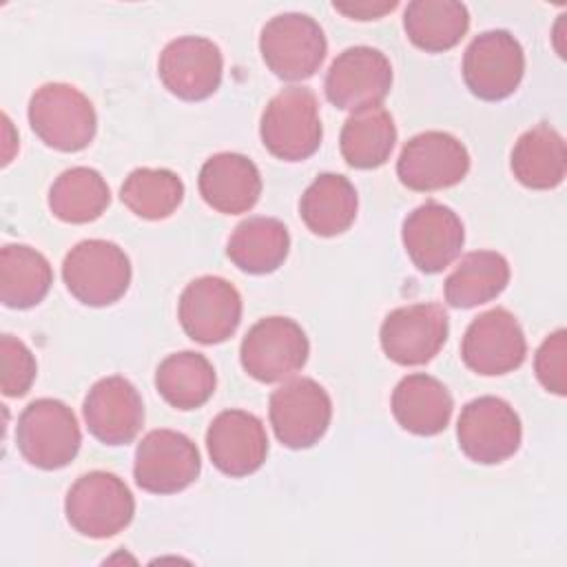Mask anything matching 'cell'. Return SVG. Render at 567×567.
Returning <instances> with one entry per match:
<instances>
[{"label":"cell","instance_id":"obj_1","mask_svg":"<svg viewBox=\"0 0 567 567\" xmlns=\"http://www.w3.org/2000/svg\"><path fill=\"white\" fill-rule=\"evenodd\" d=\"M29 124L47 146L75 153L93 142L97 117L82 91L64 82H49L29 100Z\"/></svg>","mask_w":567,"mask_h":567},{"label":"cell","instance_id":"obj_2","mask_svg":"<svg viewBox=\"0 0 567 567\" xmlns=\"http://www.w3.org/2000/svg\"><path fill=\"white\" fill-rule=\"evenodd\" d=\"M259 135L264 146L284 162H301L321 144V117L315 93L306 86L279 91L264 109Z\"/></svg>","mask_w":567,"mask_h":567},{"label":"cell","instance_id":"obj_3","mask_svg":"<svg viewBox=\"0 0 567 567\" xmlns=\"http://www.w3.org/2000/svg\"><path fill=\"white\" fill-rule=\"evenodd\" d=\"M18 450L40 470L66 467L80 452L82 434L73 410L58 399L31 401L16 427Z\"/></svg>","mask_w":567,"mask_h":567},{"label":"cell","instance_id":"obj_4","mask_svg":"<svg viewBox=\"0 0 567 567\" xmlns=\"http://www.w3.org/2000/svg\"><path fill=\"white\" fill-rule=\"evenodd\" d=\"M62 279L80 303L93 308L111 306L131 286V261L113 241L84 239L66 252Z\"/></svg>","mask_w":567,"mask_h":567},{"label":"cell","instance_id":"obj_5","mask_svg":"<svg viewBox=\"0 0 567 567\" xmlns=\"http://www.w3.org/2000/svg\"><path fill=\"white\" fill-rule=\"evenodd\" d=\"M64 512L78 534L111 538L133 520L135 498L120 476L95 470L71 485Z\"/></svg>","mask_w":567,"mask_h":567},{"label":"cell","instance_id":"obj_6","mask_svg":"<svg viewBox=\"0 0 567 567\" xmlns=\"http://www.w3.org/2000/svg\"><path fill=\"white\" fill-rule=\"evenodd\" d=\"M259 51L277 78L301 82L319 71L328 42L315 18L306 13H279L264 24Z\"/></svg>","mask_w":567,"mask_h":567},{"label":"cell","instance_id":"obj_7","mask_svg":"<svg viewBox=\"0 0 567 567\" xmlns=\"http://www.w3.org/2000/svg\"><path fill=\"white\" fill-rule=\"evenodd\" d=\"M308 337L295 319L266 317L246 332L239 359L252 379L277 383L299 372L308 361Z\"/></svg>","mask_w":567,"mask_h":567},{"label":"cell","instance_id":"obj_8","mask_svg":"<svg viewBox=\"0 0 567 567\" xmlns=\"http://www.w3.org/2000/svg\"><path fill=\"white\" fill-rule=\"evenodd\" d=\"M268 416L279 443L290 450H306L328 432L332 401L315 379L297 377L270 394Z\"/></svg>","mask_w":567,"mask_h":567},{"label":"cell","instance_id":"obj_9","mask_svg":"<svg viewBox=\"0 0 567 567\" xmlns=\"http://www.w3.org/2000/svg\"><path fill=\"white\" fill-rule=\"evenodd\" d=\"M456 439L461 452L481 465H496L520 447L523 427L514 408L498 396L470 401L458 416Z\"/></svg>","mask_w":567,"mask_h":567},{"label":"cell","instance_id":"obj_10","mask_svg":"<svg viewBox=\"0 0 567 567\" xmlns=\"http://www.w3.org/2000/svg\"><path fill=\"white\" fill-rule=\"evenodd\" d=\"M326 97L341 111L377 109L392 89V66L385 53L372 47L341 51L326 73Z\"/></svg>","mask_w":567,"mask_h":567},{"label":"cell","instance_id":"obj_11","mask_svg":"<svg viewBox=\"0 0 567 567\" xmlns=\"http://www.w3.org/2000/svg\"><path fill=\"white\" fill-rule=\"evenodd\" d=\"M525 73L520 42L503 29L476 35L463 55V80L467 89L487 102L509 97Z\"/></svg>","mask_w":567,"mask_h":567},{"label":"cell","instance_id":"obj_12","mask_svg":"<svg viewBox=\"0 0 567 567\" xmlns=\"http://www.w3.org/2000/svg\"><path fill=\"white\" fill-rule=\"evenodd\" d=\"M199 470L197 445L175 430H153L135 450V483L151 494H177L195 483Z\"/></svg>","mask_w":567,"mask_h":567},{"label":"cell","instance_id":"obj_13","mask_svg":"<svg viewBox=\"0 0 567 567\" xmlns=\"http://www.w3.org/2000/svg\"><path fill=\"white\" fill-rule=\"evenodd\" d=\"M177 317L193 341L204 346L221 343L235 334L241 321V297L221 277H197L184 288Z\"/></svg>","mask_w":567,"mask_h":567},{"label":"cell","instance_id":"obj_14","mask_svg":"<svg viewBox=\"0 0 567 567\" xmlns=\"http://www.w3.org/2000/svg\"><path fill=\"white\" fill-rule=\"evenodd\" d=\"M470 171L467 148L450 133L425 131L403 146L396 175L403 186L430 193L458 184Z\"/></svg>","mask_w":567,"mask_h":567},{"label":"cell","instance_id":"obj_15","mask_svg":"<svg viewBox=\"0 0 567 567\" xmlns=\"http://www.w3.org/2000/svg\"><path fill=\"white\" fill-rule=\"evenodd\" d=\"M447 312L439 303H412L392 310L381 323V348L399 365H423L445 346Z\"/></svg>","mask_w":567,"mask_h":567},{"label":"cell","instance_id":"obj_16","mask_svg":"<svg viewBox=\"0 0 567 567\" xmlns=\"http://www.w3.org/2000/svg\"><path fill=\"white\" fill-rule=\"evenodd\" d=\"M527 341L516 317L505 308L478 315L465 330L461 357L465 365L483 377L507 374L523 365Z\"/></svg>","mask_w":567,"mask_h":567},{"label":"cell","instance_id":"obj_17","mask_svg":"<svg viewBox=\"0 0 567 567\" xmlns=\"http://www.w3.org/2000/svg\"><path fill=\"white\" fill-rule=\"evenodd\" d=\"M162 84L186 102L210 97L221 84L219 47L202 35H184L164 47L157 62Z\"/></svg>","mask_w":567,"mask_h":567},{"label":"cell","instance_id":"obj_18","mask_svg":"<svg viewBox=\"0 0 567 567\" xmlns=\"http://www.w3.org/2000/svg\"><path fill=\"white\" fill-rule=\"evenodd\" d=\"M403 246L412 264L427 275L447 268L463 248L465 230L461 217L439 202H425L403 221Z\"/></svg>","mask_w":567,"mask_h":567},{"label":"cell","instance_id":"obj_19","mask_svg":"<svg viewBox=\"0 0 567 567\" xmlns=\"http://www.w3.org/2000/svg\"><path fill=\"white\" fill-rule=\"evenodd\" d=\"M206 447L213 465L233 478L257 472L268 454L264 423L246 410L219 412L206 432Z\"/></svg>","mask_w":567,"mask_h":567},{"label":"cell","instance_id":"obj_20","mask_svg":"<svg viewBox=\"0 0 567 567\" xmlns=\"http://www.w3.org/2000/svg\"><path fill=\"white\" fill-rule=\"evenodd\" d=\"M89 432L104 445L131 443L144 423V403L124 377H104L91 385L84 405Z\"/></svg>","mask_w":567,"mask_h":567},{"label":"cell","instance_id":"obj_21","mask_svg":"<svg viewBox=\"0 0 567 567\" xmlns=\"http://www.w3.org/2000/svg\"><path fill=\"white\" fill-rule=\"evenodd\" d=\"M197 186L210 208L224 215H239L257 204L261 175L246 155L217 153L204 162Z\"/></svg>","mask_w":567,"mask_h":567},{"label":"cell","instance_id":"obj_22","mask_svg":"<svg viewBox=\"0 0 567 567\" xmlns=\"http://www.w3.org/2000/svg\"><path fill=\"white\" fill-rule=\"evenodd\" d=\"M452 410V394L430 374H408L392 392V414L396 423L416 436H434L443 432Z\"/></svg>","mask_w":567,"mask_h":567},{"label":"cell","instance_id":"obj_23","mask_svg":"<svg viewBox=\"0 0 567 567\" xmlns=\"http://www.w3.org/2000/svg\"><path fill=\"white\" fill-rule=\"evenodd\" d=\"M514 177L534 190H549L563 184L567 173V148L563 135L549 124L525 131L512 148Z\"/></svg>","mask_w":567,"mask_h":567},{"label":"cell","instance_id":"obj_24","mask_svg":"<svg viewBox=\"0 0 567 567\" xmlns=\"http://www.w3.org/2000/svg\"><path fill=\"white\" fill-rule=\"evenodd\" d=\"M359 197L352 182L337 173H321L301 195L299 215L319 237L346 233L357 219Z\"/></svg>","mask_w":567,"mask_h":567},{"label":"cell","instance_id":"obj_25","mask_svg":"<svg viewBox=\"0 0 567 567\" xmlns=\"http://www.w3.org/2000/svg\"><path fill=\"white\" fill-rule=\"evenodd\" d=\"M290 250V235L275 217H248L230 235L226 255L244 272L266 275L277 270Z\"/></svg>","mask_w":567,"mask_h":567},{"label":"cell","instance_id":"obj_26","mask_svg":"<svg viewBox=\"0 0 567 567\" xmlns=\"http://www.w3.org/2000/svg\"><path fill=\"white\" fill-rule=\"evenodd\" d=\"M403 27L410 42L427 53L456 47L470 29V13L454 0H414L405 7Z\"/></svg>","mask_w":567,"mask_h":567},{"label":"cell","instance_id":"obj_27","mask_svg":"<svg viewBox=\"0 0 567 567\" xmlns=\"http://www.w3.org/2000/svg\"><path fill=\"white\" fill-rule=\"evenodd\" d=\"M53 284L51 264L24 244H7L0 252V301L7 308L38 306Z\"/></svg>","mask_w":567,"mask_h":567},{"label":"cell","instance_id":"obj_28","mask_svg":"<svg viewBox=\"0 0 567 567\" xmlns=\"http://www.w3.org/2000/svg\"><path fill=\"white\" fill-rule=\"evenodd\" d=\"M507 284V259L494 250H474L445 279V301L454 308H476L496 299Z\"/></svg>","mask_w":567,"mask_h":567},{"label":"cell","instance_id":"obj_29","mask_svg":"<svg viewBox=\"0 0 567 567\" xmlns=\"http://www.w3.org/2000/svg\"><path fill=\"white\" fill-rule=\"evenodd\" d=\"M217 377L213 363L193 350L168 354L155 370V388L162 399L177 410H197L215 392Z\"/></svg>","mask_w":567,"mask_h":567},{"label":"cell","instance_id":"obj_30","mask_svg":"<svg viewBox=\"0 0 567 567\" xmlns=\"http://www.w3.org/2000/svg\"><path fill=\"white\" fill-rule=\"evenodd\" d=\"M396 142V126L392 115L377 106L352 113L339 137L341 155L352 168L370 171L388 162Z\"/></svg>","mask_w":567,"mask_h":567},{"label":"cell","instance_id":"obj_31","mask_svg":"<svg viewBox=\"0 0 567 567\" xmlns=\"http://www.w3.org/2000/svg\"><path fill=\"white\" fill-rule=\"evenodd\" d=\"M111 190L104 177L89 166L64 171L49 190L51 213L66 224L95 221L109 206Z\"/></svg>","mask_w":567,"mask_h":567},{"label":"cell","instance_id":"obj_32","mask_svg":"<svg viewBox=\"0 0 567 567\" xmlns=\"http://www.w3.org/2000/svg\"><path fill=\"white\" fill-rule=\"evenodd\" d=\"M122 204L142 219H166L184 199V184L168 168H135L120 188Z\"/></svg>","mask_w":567,"mask_h":567},{"label":"cell","instance_id":"obj_33","mask_svg":"<svg viewBox=\"0 0 567 567\" xmlns=\"http://www.w3.org/2000/svg\"><path fill=\"white\" fill-rule=\"evenodd\" d=\"M38 365L33 352L24 341L2 334L0 337V388L4 396H24L35 379Z\"/></svg>","mask_w":567,"mask_h":567},{"label":"cell","instance_id":"obj_34","mask_svg":"<svg viewBox=\"0 0 567 567\" xmlns=\"http://www.w3.org/2000/svg\"><path fill=\"white\" fill-rule=\"evenodd\" d=\"M534 370L540 385L558 396L567 394V332L558 328L536 350Z\"/></svg>","mask_w":567,"mask_h":567},{"label":"cell","instance_id":"obj_35","mask_svg":"<svg viewBox=\"0 0 567 567\" xmlns=\"http://www.w3.org/2000/svg\"><path fill=\"white\" fill-rule=\"evenodd\" d=\"M334 9L352 20H377L396 9V2H334Z\"/></svg>","mask_w":567,"mask_h":567}]
</instances>
